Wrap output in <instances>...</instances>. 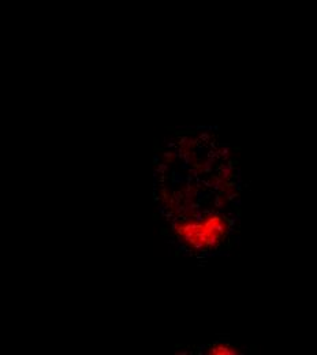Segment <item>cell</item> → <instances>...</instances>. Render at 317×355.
Here are the masks:
<instances>
[{
	"mask_svg": "<svg viewBox=\"0 0 317 355\" xmlns=\"http://www.w3.org/2000/svg\"><path fill=\"white\" fill-rule=\"evenodd\" d=\"M208 354H230V355H234V354H239V351L234 347H230V346H226V344H216L208 351Z\"/></svg>",
	"mask_w": 317,
	"mask_h": 355,
	"instance_id": "cell-1",
	"label": "cell"
},
{
	"mask_svg": "<svg viewBox=\"0 0 317 355\" xmlns=\"http://www.w3.org/2000/svg\"><path fill=\"white\" fill-rule=\"evenodd\" d=\"M232 169H234L232 163H230V164H222V165H220V168H219V176L222 178V179H224V180H228L230 178H231V175H232Z\"/></svg>",
	"mask_w": 317,
	"mask_h": 355,
	"instance_id": "cell-2",
	"label": "cell"
},
{
	"mask_svg": "<svg viewBox=\"0 0 317 355\" xmlns=\"http://www.w3.org/2000/svg\"><path fill=\"white\" fill-rule=\"evenodd\" d=\"M160 197H161V202H163L164 205L167 206V203L171 201V198H172V194L168 191L167 189H163V190L160 191Z\"/></svg>",
	"mask_w": 317,
	"mask_h": 355,
	"instance_id": "cell-3",
	"label": "cell"
},
{
	"mask_svg": "<svg viewBox=\"0 0 317 355\" xmlns=\"http://www.w3.org/2000/svg\"><path fill=\"white\" fill-rule=\"evenodd\" d=\"M226 202H227L226 197H224V195H217L216 199H215V206H216V208H224Z\"/></svg>",
	"mask_w": 317,
	"mask_h": 355,
	"instance_id": "cell-4",
	"label": "cell"
},
{
	"mask_svg": "<svg viewBox=\"0 0 317 355\" xmlns=\"http://www.w3.org/2000/svg\"><path fill=\"white\" fill-rule=\"evenodd\" d=\"M219 154H220V157H223L224 160H227L228 157L231 156V150L228 149V148H222V149H219Z\"/></svg>",
	"mask_w": 317,
	"mask_h": 355,
	"instance_id": "cell-5",
	"label": "cell"
},
{
	"mask_svg": "<svg viewBox=\"0 0 317 355\" xmlns=\"http://www.w3.org/2000/svg\"><path fill=\"white\" fill-rule=\"evenodd\" d=\"M174 159H175V153H174V152H166V153H164V160H166L167 163H168V161L172 163Z\"/></svg>",
	"mask_w": 317,
	"mask_h": 355,
	"instance_id": "cell-6",
	"label": "cell"
},
{
	"mask_svg": "<svg viewBox=\"0 0 317 355\" xmlns=\"http://www.w3.org/2000/svg\"><path fill=\"white\" fill-rule=\"evenodd\" d=\"M167 164H158V168H157V172H160V173H163V172H166L167 171Z\"/></svg>",
	"mask_w": 317,
	"mask_h": 355,
	"instance_id": "cell-7",
	"label": "cell"
},
{
	"mask_svg": "<svg viewBox=\"0 0 317 355\" xmlns=\"http://www.w3.org/2000/svg\"><path fill=\"white\" fill-rule=\"evenodd\" d=\"M198 175V169L194 167V168H190L189 169V178H191V176H197Z\"/></svg>",
	"mask_w": 317,
	"mask_h": 355,
	"instance_id": "cell-8",
	"label": "cell"
},
{
	"mask_svg": "<svg viewBox=\"0 0 317 355\" xmlns=\"http://www.w3.org/2000/svg\"><path fill=\"white\" fill-rule=\"evenodd\" d=\"M200 139H202V141H208V139H209V134H208V133H202V134L200 135Z\"/></svg>",
	"mask_w": 317,
	"mask_h": 355,
	"instance_id": "cell-9",
	"label": "cell"
}]
</instances>
